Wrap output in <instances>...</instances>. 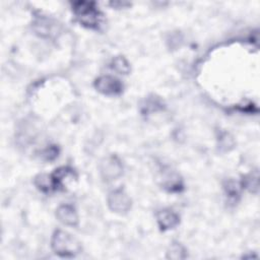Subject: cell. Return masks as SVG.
Here are the masks:
<instances>
[{
    "label": "cell",
    "instance_id": "obj_1",
    "mask_svg": "<svg viewBox=\"0 0 260 260\" xmlns=\"http://www.w3.org/2000/svg\"><path fill=\"white\" fill-rule=\"evenodd\" d=\"M52 250L61 257H74L81 252L77 239L64 231H56L51 240Z\"/></svg>",
    "mask_w": 260,
    "mask_h": 260
},
{
    "label": "cell",
    "instance_id": "obj_2",
    "mask_svg": "<svg viewBox=\"0 0 260 260\" xmlns=\"http://www.w3.org/2000/svg\"><path fill=\"white\" fill-rule=\"evenodd\" d=\"M73 11L78 21L88 27L98 28L101 23V13L92 2H75Z\"/></svg>",
    "mask_w": 260,
    "mask_h": 260
},
{
    "label": "cell",
    "instance_id": "obj_3",
    "mask_svg": "<svg viewBox=\"0 0 260 260\" xmlns=\"http://www.w3.org/2000/svg\"><path fill=\"white\" fill-rule=\"evenodd\" d=\"M100 173L104 180L113 181L122 175L123 166L117 156L110 155L102 160L100 165Z\"/></svg>",
    "mask_w": 260,
    "mask_h": 260
},
{
    "label": "cell",
    "instance_id": "obj_4",
    "mask_svg": "<svg viewBox=\"0 0 260 260\" xmlns=\"http://www.w3.org/2000/svg\"><path fill=\"white\" fill-rule=\"evenodd\" d=\"M108 205L111 210L119 213L127 212L131 207V199L122 189L112 191L108 196Z\"/></svg>",
    "mask_w": 260,
    "mask_h": 260
},
{
    "label": "cell",
    "instance_id": "obj_5",
    "mask_svg": "<svg viewBox=\"0 0 260 260\" xmlns=\"http://www.w3.org/2000/svg\"><path fill=\"white\" fill-rule=\"evenodd\" d=\"M94 87L98 91L106 95H117L122 92L123 85L116 77L101 76L94 81Z\"/></svg>",
    "mask_w": 260,
    "mask_h": 260
},
{
    "label": "cell",
    "instance_id": "obj_6",
    "mask_svg": "<svg viewBox=\"0 0 260 260\" xmlns=\"http://www.w3.org/2000/svg\"><path fill=\"white\" fill-rule=\"evenodd\" d=\"M56 216L63 224L70 226H76L78 224L77 212L71 205L64 204L59 206L56 212Z\"/></svg>",
    "mask_w": 260,
    "mask_h": 260
},
{
    "label": "cell",
    "instance_id": "obj_7",
    "mask_svg": "<svg viewBox=\"0 0 260 260\" xmlns=\"http://www.w3.org/2000/svg\"><path fill=\"white\" fill-rule=\"evenodd\" d=\"M156 220L161 230L174 229L179 223L178 214L171 209H162L157 212Z\"/></svg>",
    "mask_w": 260,
    "mask_h": 260
},
{
    "label": "cell",
    "instance_id": "obj_8",
    "mask_svg": "<svg viewBox=\"0 0 260 260\" xmlns=\"http://www.w3.org/2000/svg\"><path fill=\"white\" fill-rule=\"evenodd\" d=\"M35 184L40 190L44 192L56 190L52 175H39L35 180Z\"/></svg>",
    "mask_w": 260,
    "mask_h": 260
},
{
    "label": "cell",
    "instance_id": "obj_9",
    "mask_svg": "<svg viewBox=\"0 0 260 260\" xmlns=\"http://www.w3.org/2000/svg\"><path fill=\"white\" fill-rule=\"evenodd\" d=\"M35 26H36V31L40 34V36L42 37H45V36L50 37L51 34L53 32V27H54V25L47 18L38 19L35 23Z\"/></svg>",
    "mask_w": 260,
    "mask_h": 260
},
{
    "label": "cell",
    "instance_id": "obj_10",
    "mask_svg": "<svg viewBox=\"0 0 260 260\" xmlns=\"http://www.w3.org/2000/svg\"><path fill=\"white\" fill-rule=\"evenodd\" d=\"M167 257L171 259H184L186 257V251L181 244L173 243L167 252Z\"/></svg>",
    "mask_w": 260,
    "mask_h": 260
},
{
    "label": "cell",
    "instance_id": "obj_11",
    "mask_svg": "<svg viewBox=\"0 0 260 260\" xmlns=\"http://www.w3.org/2000/svg\"><path fill=\"white\" fill-rule=\"evenodd\" d=\"M112 69L120 74H127L129 72V64L123 57H116L111 63Z\"/></svg>",
    "mask_w": 260,
    "mask_h": 260
},
{
    "label": "cell",
    "instance_id": "obj_12",
    "mask_svg": "<svg viewBox=\"0 0 260 260\" xmlns=\"http://www.w3.org/2000/svg\"><path fill=\"white\" fill-rule=\"evenodd\" d=\"M244 185L251 192L257 193L258 192V171H255L254 173L248 175L245 179Z\"/></svg>",
    "mask_w": 260,
    "mask_h": 260
},
{
    "label": "cell",
    "instance_id": "obj_13",
    "mask_svg": "<svg viewBox=\"0 0 260 260\" xmlns=\"http://www.w3.org/2000/svg\"><path fill=\"white\" fill-rule=\"evenodd\" d=\"M42 155L45 157L46 160H53L55 157H57L58 150L56 147L51 146V147H48L46 150H44Z\"/></svg>",
    "mask_w": 260,
    "mask_h": 260
}]
</instances>
